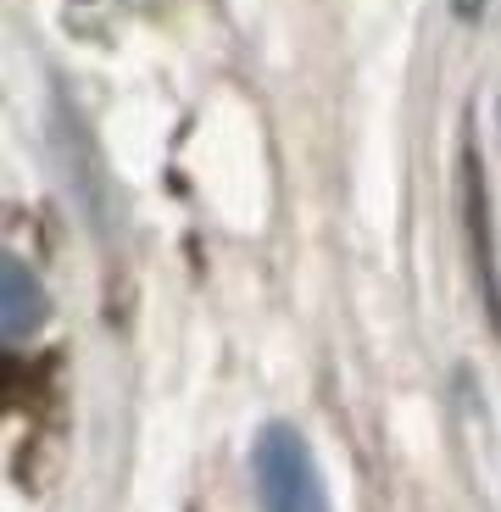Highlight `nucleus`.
Listing matches in <instances>:
<instances>
[{"label": "nucleus", "instance_id": "2", "mask_svg": "<svg viewBox=\"0 0 501 512\" xmlns=\"http://www.w3.org/2000/svg\"><path fill=\"white\" fill-rule=\"evenodd\" d=\"M45 323V290H39V279L28 273V262H17V256H6L0 262V329H6V340H28V334Z\"/></svg>", "mask_w": 501, "mask_h": 512}, {"label": "nucleus", "instance_id": "1", "mask_svg": "<svg viewBox=\"0 0 501 512\" xmlns=\"http://www.w3.org/2000/svg\"><path fill=\"white\" fill-rule=\"evenodd\" d=\"M257 490L268 512H329L318 462L290 423H268L257 435Z\"/></svg>", "mask_w": 501, "mask_h": 512}]
</instances>
